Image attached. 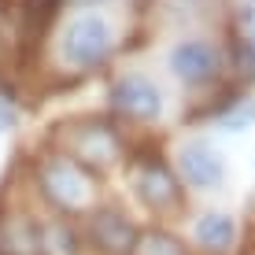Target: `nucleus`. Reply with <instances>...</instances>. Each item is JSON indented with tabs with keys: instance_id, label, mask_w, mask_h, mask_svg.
I'll return each mask as SVG.
<instances>
[{
	"instance_id": "f257e3e1",
	"label": "nucleus",
	"mask_w": 255,
	"mask_h": 255,
	"mask_svg": "<svg viewBox=\"0 0 255 255\" xmlns=\"http://www.w3.org/2000/svg\"><path fill=\"white\" fill-rule=\"evenodd\" d=\"M37 185H41V196H45L56 211H67V215L89 211L93 196H96L93 174L85 170L82 163H74L70 155H63V152H52V155L41 159Z\"/></svg>"
},
{
	"instance_id": "f03ea898",
	"label": "nucleus",
	"mask_w": 255,
	"mask_h": 255,
	"mask_svg": "<svg viewBox=\"0 0 255 255\" xmlns=\"http://www.w3.org/2000/svg\"><path fill=\"white\" fill-rule=\"evenodd\" d=\"M115 48V30L100 11H78L59 33V56L74 70H93Z\"/></svg>"
},
{
	"instance_id": "7ed1b4c3",
	"label": "nucleus",
	"mask_w": 255,
	"mask_h": 255,
	"mask_svg": "<svg viewBox=\"0 0 255 255\" xmlns=\"http://www.w3.org/2000/svg\"><path fill=\"white\" fill-rule=\"evenodd\" d=\"M56 137L63 140V155H70L74 163H82L85 170H108L119 159V137L111 133L108 122L96 119H74L56 126Z\"/></svg>"
},
{
	"instance_id": "20e7f679",
	"label": "nucleus",
	"mask_w": 255,
	"mask_h": 255,
	"mask_svg": "<svg viewBox=\"0 0 255 255\" xmlns=\"http://www.w3.org/2000/svg\"><path fill=\"white\" fill-rule=\"evenodd\" d=\"M111 111L122 119H133V122H155L163 115V93L152 78L144 74H122L108 93Z\"/></svg>"
},
{
	"instance_id": "39448f33",
	"label": "nucleus",
	"mask_w": 255,
	"mask_h": 255,
	"mask_svg": "<svg viewBox=\"0 0 255 255\" xmlns=\"http://www.w3.org/2000/svg\"><path fill=\"white\" fill-rule=\"evenodd\" d=\"M178 174L185 178V185L207 192V189H218L226 181V163L222 155L211 148V140H185L178 148Z\"/></svg>"
},
{
	"instance_id": "423d86ee",
	"label": "nucleus",
	"mask_w": 255,
	"mask_h": 255,
	"mask_svg": "<svg viewBox=\"0 0 255 255\" xmlns=\"http://www.w3.org/2000/svg\"><path fill=\"white\" fill-rule=\"evenodd\" d=\"M218 67H222L218 48L207 45V41H200V37H185V41H178V45L170 48V70H174V78L185 82V85L211 82V78L218 74Z\"/></svg>"
},
{
	"instance_id": "0eeeda50",
	"label": "nucleus",
	"mask_w": 255,
	"mask_h": 255,
	"mask_svg": "<svg viewBox=\"0 0 255 255\" xmlns=\"http://www.w3.org/2000/svg\"><path fill=\"white\" fill-rule=\"evenodd\" d=\"M133 192L144 207L152 211H170L181 200V185L163 163H144L137 166V178H133Z\"/></svg>"
},
{
	"instance_id": "6e6552de",
	"label": "nucleus",
	"mask_w": 255,
	"mask_h": 255,
	"mask_svg": "<svg viewBox=\"0 0 255 255\" xmlns=\"http://www.w3.org/2000/svg\"><path fill=\"white\" fill-rule=\"evenodd\" d=\"M89 237H93L96 248H104L108 255H126L137 230L119 207H96L93 218H89Z\"/></svg>"
},
{
	"instance_id": "1a4fd4ad",
	"label": "nucleus",
	"mask_w": 255,
	"mask_h": 255,
	"mask_svg": "<svg viewBox=\"0 0 255 255\" xmlns=\"http://www.w3.org/2000/svg\"><path fill=\"white\" fill-rule=\"evenodd\" d=\"M192 237H196L200 248L222 255V252H230L233 241H237V222L226 215V211H207V215L196 218V226H192Z\"/></svg>"
},
{
	"instance_id": "9d476101",
	"label": "nucleus",
	"mask_w": 255,
	"mask_h": 255,
	"mask_svg": "<svg viewBox=\"0 0 255 255\" xmlns=\"http://www.w3.org/2000/svg\"><path fill=\"white\" fill-rule=\"evenodd\" d=\"M0 255H45V237L30 218H7L0 237Z\"/></svg>"
},
{
	"instance_id": "9b49d317",
	"label": "nucleus",
	"mask_w": 255,
	"mask_h": 255,
	"mask_svg": "<svg viewBox=\"0 0 255 255\" xmlns=\"http://www.w3.org/2000/svg\"><path fill=\"white\" fill-rule=\"evenodd\" d=\"M126 255H189L185 244L166 230H140Z\"/></svg>"
},
{
	"instance_id": "f8f14e48",
	"label": "nucleus",
	"mask_w": 255,
	"mask_h": 255,
	"mask_svg": "<svg viewBox=\"0 0 255 255\" xmlns=\"http://www.w3.org/2000/svg\"><path fill=\"white\" fill-rule=\"evenodd\" d=\"M45 248H56L59 255H74L78 252V241H74V230L63 222L48 226V237H45Z\"/></svg>"
},
{
	"instance_id": "ddd939ff",
	"label": "nucleus",
	"mask_w": 255,
	"mask_h": 255,
	"mask_svg": "<svg viewBox=\"0 0 255 255\" xmlns=\"http://www.w3.org/2000/svg\"><path fill=\"white\" fill-rule=\"evenodd\" d=\"M252 122H255V100H241L237 108H230L222 115L226 129H241V126H252Z\"/></svg>"
},
{
	"instance_id": "4468645a",
	"label": "nucleus",
	"mask_w": 255,
	"mask_h": 255,
	"mask_svg": "<svg viewBox=\"0 0 255 255\" xmlns=\"http://www.w3.org/2000/svg\"><path fill=\"white\" fill-rule=\"evenodd\" d=\"M237 26H241V37H244V45H248L255 52V0L248 7L241 11V19H237Z\"/></svg>"
},
{
	"instance_id": "2eb2a0df",
	"label": "nucleus",
	"mask_w": 255,
	"mask_h": 255,
	"mask_svg": "<svg viewBox=\"0 0 255 255\" xmlns=\"http://www.w3.org/2000/svg\"><path fill=\"white\" fill-rule=\"evenodd\" d=\"M4 15H7V0H0V19H4Z\"/></svg>"
}]
</instances>
